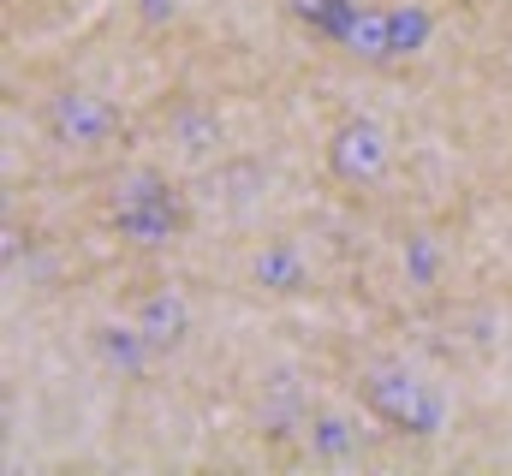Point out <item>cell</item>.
I'll list each match as a JSON object with an SVG mask.
<instances>
[{"instance_id":"6da1fadb","label":"cell","mask_w":512,"mask_h":476,"mask_svg":"<svg viewBox=\"0 0 512 476\" xmlns=\"http://www.w3.org/2000/svg\"><path fill=\"white\" fill-rule=\"evenodd\" d=\"M102 215H108V233L137 244V250H161V244L185 238V227H191V203L161 167H126L108 185Z\"/></svg>"},{"instance_id":"7a4b0ae2","label":"cell","mask_w":512,"mask_h":476,"mask_svg":"<svg viewBox=\"0 0 512 476\" xmlns=\"http://www.w3.org/2000/svg\"><path fill=\"white\" fill-rule=\"evenodd\" d=\"M42 131H48V143H60V149H78V155H102V149H120L126 143V114H120V102H108L102 90H54L48 102H42Z\"/></svg>"},{"instance_id":"3957f363","label":"cell","mask_w":512,"mask_h":476,"mask_svg":"<svg viewBox=\"0 0 512 476\" xmlns=\"http://www.w3.org/2000/svg\"><path fill=\"white\" fill-rule=\"evenodd\" d=\"M322 161H328V179H334V185L370 191V185H382L387 167H393V131L370 114L340 119V125L328 131V143H322Z\"/></svg>"},{"instance_id":"277c9868","label":"cell","mask_w":512,"mask_h":476,"mask_svg":"<svg viewBox=\"0 0 512 476\" xmlns=\"http://www.w3.org/2000/svg\"><path fill=\"white\" fill-rule=\"evenodd\" d=\"M358 399L370 417H382L393 435H435L441 429V399L429 381L405 375V369H364L358 375Z\"/></svg>"},{"instance_id":"5b68a950","label":"cell","mask_w":512,"mask_h":476,"mask_svg":"<svg viewBox=\"0 0 512 476\" xmlns=\"http://www.w3.org/2000/svg\"><path fill=\"white\" fill-rule=\"evenodd\" d=\"M251 280L268 286V292H280V298H292V292L310 286V262H304L292 244H262L256 262H251Z\"/></svg>"},{"instance_id":"8992f818","label":"cell","mask_w":512,"mask_h":476,"mask_svg":"<svg viewBox=\"0 0 512 476\" xmlns=\"http://www.w3.org/2000/svg\"><path fill=\"white\" fill-rule=\"evenodd\" d=\"M137 340L149 346V352H161V346H179L185 340V304L179 298H167V292H155V298H143V310H137Z\"/></svg>"}]
</instances>
